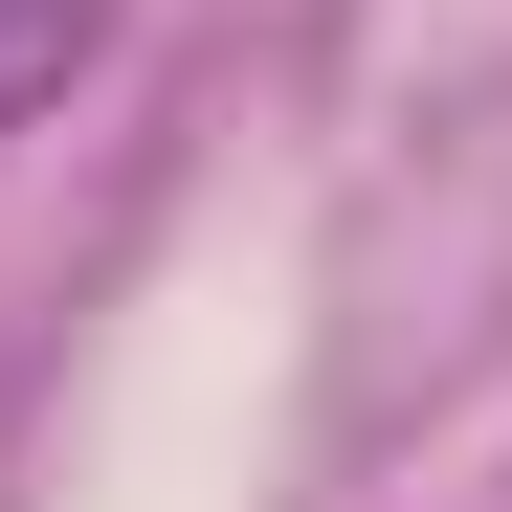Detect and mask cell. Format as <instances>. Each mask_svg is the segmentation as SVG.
I'll use <instances>...</instances> for the list:
<instances>
[{"instance_id":"cell-1","label":"cell","mask_w":512,"mask_h":512,"mask_svg":"<svg viewBox=\"0 0 512 512\" xmlns=\"http://www.w3.org/2000/svg\"><path fill=\"white\" fill-rule=\"evenodd\" d=\"M90 67H112V0H0V134H23V112H67Z\"/></svg>"}]
</instances>
